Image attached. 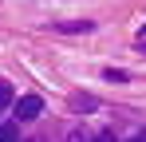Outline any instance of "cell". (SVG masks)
Masks as SVG:
<instances>
[{"mask_svg":"<svg viewBox=\"0 0 146 142\" xmlns=\"http://www.w3.org/2000/svg\"><path fill=\"white\" fill-rule=\"evenodd\" d=\"M0 142H20V134H16V126H0Z\"/></svg>","mask_w":146,"mask_h":142,"instance_id":"obj_4","label":"cell"},{"mask_svg":"<svg viewBox=\"0 0 146 142\" xmlns=\"http://www.w3.org/2000/svg\"><path fill=\"white\" fill-rule=\"evenodd\" d=\"M95 142H111V138H107V134H103V138H95Z\"/></svg>","mask_w":146,"mask_h":142,"instance_id":"obj_7","label":"cell"},{"mask_svg":"<svg viewBox=\"0 0 146 142\" xmlns=\"http://www.w3.org/2000/svg\"><path fill=\"white\" fill-rule=\"evenodd\" d=\"M130 142H146V134H134V138H130Z\"/></svg>","mask_w":146,"mask_h":142,"instance_id":"obj_6","label":"cell"},{"mask_svg":"<svg viewBox=\"0 0 146 142\" xmlns=\"http://www.w3.org/2000/svg\"><path fill=\"white\" fill-rule=\"evenodd\" d=\"M8 103H12V87H8V83H0V111H4Z\"/></svg>","mask_w":146,"mask_h":142,"instance_id":"obj_5","label":"cell"},{"mask_svg":"<svg viewBox=\"0 0 146 142\" xmlns=\"http://www.w3.org/2000/svg\"><path fill=\"white\" fill-rule=\"evenodd\" d=\"M55 32H71V36H75V32H95V24H91V20H75V24H59Z\"/></svg>","mask_w":146,"mask_h":142,"instance_id":"obj_2","label":"cell"},{"mask_svg":"<svg viewBox=\"0 0 146 142\" xmlns=\"http://www.w3.org/2000/svg\"><path fill=\"white\" fill-rule=\"evenodd\" d=\"M71 107L75 111H95V99H91V95H87V99L79 95V99H71Z\"/></svg>","mask_w":146,"mask_h":142,"instance_id":"obj_3","label":"cell"},{"mask_svg":"<svg viewBox=\"0 0 146 142\" xmlns=\"http://www.w3.org/2000/svg\"><path fill=\"white\" fill-rule=\"evenodd\" d=\"M44 115V99L40 95H24V99H16V118L28 122V118H40Z\"/></svg>","mask_w":146,"mask_h":142,"instance_id":"obj_1","label":"cell"}]
</instances>
